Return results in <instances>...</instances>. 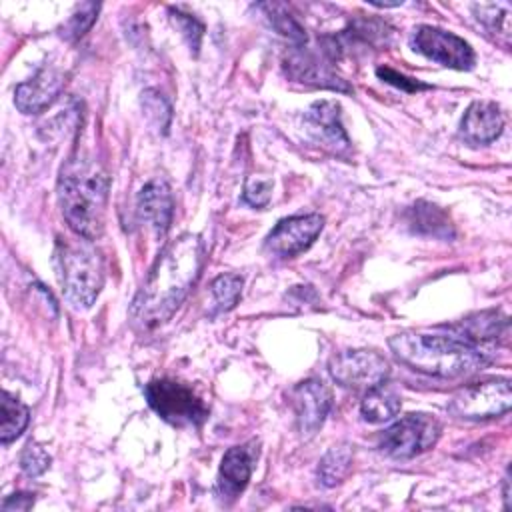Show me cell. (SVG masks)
<instances>
[{
    "label": "cell",
    "mask_w": 512,
    "mask_h": 512,
    "mask_svg": "<svg viewBox=\"0 0 512 512\" xmlns=\"http://www.w3.org/2000/svg\"><path fill=\"white\" fill-rule=\"evenodd\" d=\"M328 372L340 386L368 392L386 382L390 364L376 350H342L328 360Z\"/></svg>",
    "instance_id": "cell-8"
},
{
    "label": "cell",
    "mask_w": 512,
    "mask_h": 512,
    "mask_svg": "<svg viewBox=\"0 0 512 512\" xmlns=\"http://www.w3.org/2000/svg\"><path fill=\"white\" fill-rule=\"evenodd\" d=\"M504 128V116L496 102L478 100L468 106L460 122V138L470 146L494 142Z\"/></svg>",
    "instance_id": "cell-15"
},
{
    "label": "cell",
    "mask_w": 512,
    "mask_h": 512,
    "mask_svg": "<svg viewBox=\"0 0 512 512\" xmlns=\"http://www.w3.org/2000/svg\"><path fill=\"white\" fill-rule=\"evenodd\" d=\"M50 462H52L50 454L38 442L26 444V448L22 450V456H20V468L30 478H36V476L44 474L50 468Z\"/></svg>",
    "instance_id": "cell-29"
},
{
    "label": "cell",
    "mask_w": 512,
    "mask_h": 512,
    "mask_svg": "<svg viewBox=\"0 0 512 512\" xmlns=\"http://www.w3.org/2000/svg\"><path fill=\"white\" fill-rule=\"evenodd\" d=\"M270 196H272V182L264 180V178H252L244 186L242 202H246L254 208H262L270 202Z\"/></svg>",
    "instance_id": "cell-30"
},
{
    "label": "cell",
    "mask_w": 512,
    "mask_h": 512,
    "mask_svg": "<svg viewBox=\"0 0 512 512\" xmlns=\"http://www.w3.org/2000/svg\"><path fill=\"white\" fill-rule=\"evenodd\" d=\"M304 126L314 142L334 154L350 150V138L342 126L340 104L334 100L314 102L304 114Z\"/></svg>",
    "instance_id": "cell-12"
},
{
    "label": "cell",
    "mask_w": 512,
    "mask_h": 512,
    "mask_svg": "<svg viewBox=\"0 0 512 512\" xmlns=\"http://www.w3.org/2000/svg\"><path fill=\"white\" fill-rule=\"evenodd\" d=\"M242 278L238 274H220L212 280L210 292H212V316L232 310L242 294Z\"/></svg>",
    "instance_id": "cell-23"
},
{
    "label": "cell",
    "mask_w": 512,
    "mask_h": 512,
    "mask_svg": "<svg viewBox=\"0 0 512 512\" xmlns=\"http://www.w3.org/2000/svg\"><path fill=\"white\" fill-rule=\"evenodd\" d=\"M204 266V244L198 234L168 242L130 304L132 324L152 330L168 322L188 296Z\"/></svg>",
    "instance_id": "cell-1"
},
{
    "label": "cell",
    "mask_w": 512,
    "mask_h": 512,
    "mask_svg": "<svg viewBox=\"0 0 512 512\" xmlns=\"http://www.w3.org/2000/svg\"><path fill=\"white\" fill-rule=\"evenodd\" d=\"M408 224L420 232L434 238H452V226L448 222V216L432 204L418 202L408 210Z\"/></svg>",
    "instance_id": "cell-20"
},
{
    "label": "cell",
    "mask_w": 512,
    "mask_h": 512,
    "mask_svg": "<svg viewBox=\"0 0 512 512\" xmlns=\"http://www.w3.org/2000/svg\"><path fill=\"white\" fill-rule=\"evenodd\" d=\"M290 398H292V408H294L296 426L300 434L302 436L316 434L332 408L330 388L318 378H308L298 382L292 388Z\"/></svg>",
    "instance_id": "cell-11"
},
{
    "label": "cell",
    "mask_w": 512,
    "mask_h": 512,
    "mask_svg": "<svg viewBox=\"0 0 512 512\" xmlns=\"http://www.w3.org/2000/svg\"><path fill=\"white\" fill-rule=\"evenodd\" d=\"M288 78L320 88H330L338 92H352V88L346 84V80L332 74L324 64H320L316 58L308 54H294L284 62Z\"/></svg>",
    "instance_id": "cell-18"
},
{
    "label": "cell",
    "mask_w": 512,
    "mask_h": 512,
    "mask_svg": "<svg viewBox=\"0 0 512 512\" xmlns=\"http://www.w3.org/2000/svg\"><path fill=\"white\" fill-rule=\"evenodd\" d=\"M258 454H260V448H258L256 440H250L246 444L232 446L226 450V454L222 456V462H220L218 482H216L220 500L232 502L248 486V480L252 476Z\"/></svg>",
    "instance_id": "cell-13"
},
{
    "label": "cell",
    "mask_w": 512,
    "mask_h": 512,
    "mask_svg": "<svg viewBox=\"0 0 512 512\" xmlns=\"http://www.w3.org/2000/svg\"><path fill=\"white\" fill-rule=\"evenodd\" d=\"M510 404V380L488 378L456 390L448 402V412L462 420H488L506 414Z\"/></svg>",
    "instance_id": "cell-6"
},
{
    "label": "cell",
    "mask_w": 512,
    "mask_h": 512,
    "mask_svg": "<svg viewBox=\"0 0 512 512\" xmlns=\"http://www.w3.org/2000/svg\"><path fill=\"white\" fill-rule=\"evenodd\" d=\"M504 508H510V476H504Z\"/></svg>",
    "instance_id": "cell-33"
},
{
    "label": "cell",
    "mask_w": 512,
    "mask_h": 512,
    "mask_svg": "<svg viewBox=\"0 0 512 512\" xmlns=\"http://www.w3.org/2000/svg\"><path fill=\"white\" fill-rule=\"evenodd\" d=\"M442 426L432 414H408L378 436V448L396 460H408L430 450L440 438Z\"/></svg>",
    "instance_id": "cell-7"
},
{
    "label": "cell",
    "mask_w": 512,
    "mask_h": 512,
    "mask_svg": "<svg viewBox=\"0 0 512 512\" xmlns=\"http://www.w3.org/2000/svg\"><path fill=\"white\" fill-rule=\"evenodd\" d=\"M138 216L154 230L158 238H162L174 216V196L166 180L156 178L150 180L138 194Z\"/></svg>",
    "instance_id": "cell-16"
},
{
    "label": "cell",
    "mask_w": 512,
    "mask_h": 512,
    "mask_svg": "<svg viewBox=\"0 0 512 512\" xmlns=\"http://www.w3.org/2000/svg\"><path fill=\"white\" fill-rule=\"evenodd\" d=\"M98 10H100V4H96V2L78 4L76 10L72 12V16L62 26V36L66 40L82 38L92 28V24H94V20L98 16Z\"/></svg>",
    "instance_id": "cell-26"
},
{
    "label": "cell",
    "mask_w": 512,
    "mask_h": 512,
    "mask_svg": "<svg viewBox=\"0 0 512 512\" xmlns=\"http://www.w3.org/2000/svg\"><path fill=\"white\" fill-rule=\"evenodd\" d=\"M410 46L428 60L454 70H470L476 62V54L464 38L430 24H420L412 30Z\"/></svg>",
    "instance_id": "cell-9"
},
{
    "label": "cell",
    "mask_w": 512,
    "mask_h": 512,
    "mask_svg": "<svg viewBox=\"0 0 512 512\" xmlns=\"http://www.w3.org/2000/svg\"><path fill=\"white\" fill-rule=\"evenodd\" d=\"M54 264L66 300L76 310L90 308L104 282L100 252L82 236L72 240L60 238L54 250Z\"/></svg>",
    "instance_id": "cell-4"
},
{
    "label": "cell",
    "mask_w": 512,
    "mask_h": 512,
    "mask_svg": "<svg viewBox=\"0 0 512 512\" xmlns=\"http://www.w3.org/2000/svg\"><path fill=\"white\" fill-rule=\"evenodd\" d=\"M34 504V494L28 492H16L12 496H8L2 502V510H30Z\"/></svg>",
    "instance_id": "cell-32"
},
{
    "label": "cell",
    "mask_w": 512,
    "mask_h": 512,
    "mask_svg": "<svg viewBox=\"0 0 512 512\" xmlns=\"http://www.w3.org/2000/svg\"><path fill=\"white\" fill-rule=\"evenodd\" d=\"M170 18H172V22L176 24V28L180 30V34H182V38L186 40L188 48H190L194 54H198L200 42H202V34H204L202 22H200L196 16L182 12L180 8H170Z\"/></svg>",
    "instance_id": "cell-27"
},
{
    "label": "cell",
    "mask_w": 512,
    "mask_h": 512,
    "mask_svg": "<svg viewBox=\"0 0 512 512\" xmlns=\"http://www.w3.org/2000/svg\"><path fill=\"white\" fill-rule=\"evenodd\" d=\"M376 74H378V78H382L384 82H388V84H392V86H396V88H402V90H406V92H416V90H426V88H430L428 84H424V82H420V80H416V78H408V76H404V74H400V72H396V70H392V68H388V66H380L378 70H376Z\"/></svg>",
    "instance_id": "cell-31"
},
{
    "label": "cell",
    "mask_w": 512,
    "mask_h": 512,
    "mask_svg": "<svg viewBox=\"0 0 512 512\" xmlns=\"http://www.w3.org/2000/svg\"><path fill=\"white\" fill-rule=\"evenodd\" d=\"M150 408L174 426H202L208 418V406L186 384L172 378H156L144 386Z\"/></svg>",
    "instance_id": "cell-5"
},
{
    "label": "cell",
    "mask_w": 512,
    "mask_h": 512,
    "mask_svg": "<svg viewBox=\"0 0 512 512\" xmlns=\"http://www.w3.org/2000/svg\"><path fill=\"white\" fill-rule=\"evenodd\" d=\"M454 336L468 340L474 346L486 348L488 344L508 338V318L498 310H484L470 314L456 324L444 326ZM488 350V348H486Z\"/></svg>",
    "instance_id": "cell-17"
},
{
    "label": "cell",
    "mask_w": 512,
    "mask_h": 512,
    "mask_svg": "<svg viewBox=\"0 0 512 512\" xmlns=\"http://www.w3.org/2000/svg\"><path fill=\"white\" fill-rule=\"evenodd\" d=\"M142 110L148 118V122L162 134H168L170 120H172V106L170 102L154 88H148L142 92Z\"/></svg>",
    "instance_id": "cell-25"
},
{
    "label": "cell",
    "mask_w": 512,
    "mask_h": 512,
    "mask_svg": "<svg viewBox=\"0 0 512 512\" xmlns=\"http://www.w3.org/2000/svg\"><path fill=\"white\" fill-rule=\"evenodd\" d=\"M258 8L268 18L270 26L284 38H288L292 44L302 46L306 44V32L298 24V20L282 6V4H258Z\"/></svg>",
    "instance_id": "cell-24"
},
{
    "label": "cell",
    "mask_w": 512,
    "mask_h": 512,
    "mask_svg": "<svg viewBox=\"0 0 512 512\" xmlns=\"http://www.w3.org/2000/svg\"><path fill=\"white\" fill-rule=\"evenodd\" d=\"M352 456H354V450L350 444L332 446L318 462V470H316L318 482L326 488L340 484L346 478V474L350 472Z\"/></svg>",
    "instance_id": "cell-21"
},
{
    "label": "cell",
    "mask_w": 512,
    "mask_h": 512,
    "mask_svg": "<svg viewBox=\"0 0 512 512\" xmlns=\"http://www.w3.org/2000/svg\"><path fill=\"white\" fill-rule=\"evenodd\" d=\"M66 74L54 66H44L30 80L20 82L14 90V104L24 114L46 110L64 90Z\"/></svg>",
    "instance_id": "cell-14"
},
{
    "label": "cell",
    "mask_w": 512,
    "mask_h": 512,
    "mask_svg": "<svg viewBox=\"0 0 512 512\" xmlns=\"http://www.w3.org/2000/svg\"><path fill=\"white\" fill-rule=\"evenodd\" d=\"M324 228V218L320 214H298L282 218L266 236L264 250L272 258H294L312 246Z\"/></svg>",
    "instance_id": "cell-10"
},
{
    "label": "cell",
    "mask_w": 512,
    "mask_h": 512,
    "mask_svg": "<svg viewBox=\"0 0 512 512\" xmlns=\"http://www.w3.org/2000/svg\"><path fill=\"white\" fill-rule=\"evenodd\" d=\"M390 352L404 366L438 378H458L482 370L490 362L486 348L448 334L400 332L388 340Z\"/></svg>",
    "instance_id": "cell-2"
},
{
    "label": "cell",
    "mask_w": 512,
    "mask_h": 512,
    "mask_svg": "<svg viewBox=\"0 0 512 512\" xmlns=\"http://www.w3.org/2000/svg\"><path fill=\"white\" fill-rule=\"evenodd\" d=\"M472 8L476 12L478 22H482L488 32L508 34L506 30H508L510 8L506 4H476Z\"/></svg>",
    "instance_id": "cell-28"
},
{
    "label": "cell",
    "mask_w": 512,
    "mask_h": 512,
    "mask_svg": "<svg viewBox=\"0 0 512 512\" xmlns=\"http://www.w3.org/2000/svg\"><path fill=\"white\" fill-rule=\"evenodd\" d=\"M30 422V410L20 398L4 390L2 394V426H0V442L6 446L16 440Z\"/></svg>",
    "instance_id": "cell-22"
},
{
    "label": "cell",
    "mask_w": 512,
    "mask_h": 512,
    "mask_svg": "<svg viewBox=\"0 0 512 512\" xmlns=\"http://www.w3.org/2000/svg\"><path fill=\"white\" fill-rule=\"evenodd\" d=\"M110 178L92 160H70L58 178V204L68 228L86 240L104 230Z\"/></svg>",
    "instance_id": "cell-3"
},
{
    "label": "cell",
    "mask_w": 512,
    "mask_h": 512,
    "mask_svg": "<svg viewBox=\"0 0 512 512\" xmlns=\"http://www.w3.org/2000/svg\"><path fill=\"white\" fill-rule=\"evenodd\" d=\"M400 406H402L400 394L392 386L380 384L366 392V396L360 404V412L366 422L380 424V422L394 418L400 412Z\"/></svg>",
    "instance_id": "cell-19"
}]
</instances>
